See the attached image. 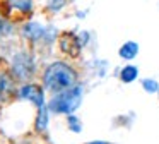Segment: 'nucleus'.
Here are the masks:
<instances>
[{
	"label": "nucleus",
	"instance_id": "obj_9",
	"mask_svg": "<svg viewBox=\"0 0 159 144\" xmlns=\"http://www.w3.org/2000/svg\"><path fill=\"white\" fill-rule=\"evenodd\" d=\"M137 67H134V65H127V67L121 70V81L125 82H132L135 77H137Z\"/></svg>",
	"mask_w": 159,
	"mask_h": 144
},
{
	"label": "nucleus",
	"instance_id": "obj_6",
	"mask_svg": "<svg viewBox=\"0 0 159 144\" xmlns=\"http://www.w3.org/2000/svg\"><path fill=\"white\" fill-rule=\"evenodd\" d=\"M9 7L17 9L21 12H29L31 10V0H7Z\"/></svg>",
	"mask_w": 159,
	"mask_h": 144
},
{
	"label": "nucleus",
	"instance_id": "obj_3",
	"mask_svg": "<svg viewBox=\"0 0 159 144\" xmlns=\"http://www.w3.org/2000/svg\"><path fill=\"white\" fill-rule=\"evenodd\" d=\"M21 96L24 99H29L31 103H34L38 108L45 106V96H43L41 88H38V86H33V84L24 86V88L21 89Z\"/></svg>",
	"mask_w": 159,
	"mask_h": 144
},
{
	"label": "nucleus",
	"instance_id": "obj_7",
	"mask_svg": "<svg viewBox=\"0 0 159 144\" xmlns=\"http://www.w3.org/2000/svg\"><path fill=\"white\" fill-rule=\"evenodd\" d=\"M46 123H48V113H46V108L41 106L39 108V113H38V118H36V130L43 132L46 129Z\"/></svg>",
	"mask_w": 159,
	"mask_h": 144
},
{
	"label": "nucleus",
	"instance_id": "obj_1",
	"mask_svg": "<svg viewBox=\"0 0 159 144\" xmlns=\"http://www.w3.org/2000/svg\"><path fill=\"white\" fill-rule=\"evenodd\" d=\"M75 72L72 67L62 64V62H55L52 64L45 72V86L50 89L52 93H62L67 89L75 86Z\"/></svg>",
	"mask_w": 159,
	"mask_h": 144
},
{
	"label": "nucleus",
	"instance_id": "obj_10",
	"mask_svg": "<svg viewBox=\"0 0 159 144\" xmlns=\"http://www.w3.org/2000/svg\"><path fill=\"white\" fill-rule=\"evenodd\" d=\"M142 86H144V89L147 93H156V91H157V88H159L157 82L152 81V79H145V81L142 82Z\"/></svg>",
	"mask_w": 159,
	"mask_h": 144
},
{
	"label": "nucleus",
	"instance_id": "obj_13",
	"mask_svg": "<svg viewBox=\"0 0 159 144\" xmlns=\"http://www.w3.org/2000/svg\"><path fill=\"white\" fill-rule=\"evenodd\" d=\"M91 144H106V142H91Z\"/></svg>",
	"mask_w": 159,
	"mask_h": 144
},
{
	"label": "nucleus",
	"instance_id": "obj_8",
	"mask_svg": "<svg viewBox=\"0 0 159 144\" xmlns=\"http://www.w3.org/2000/svg\"><path fill=\"white\" fill-rule=\"evenodd\" d=\"M24 34L28 38H33V40H36V38H39L43 34V27H39L38 24H34V22H31V24H28V26L24 27Z\"/></svg>",
	"mask_w": 159,
	"mask_h": 144
},
{
	"label": "nucleus",
	"instance_id": "obj_12",
	"mask_svg": "<svg viewBox=\"0 0 159 144\" xmlns=\"http://www.w3.org/2000/svg\"><path fill=\"white\" fill-rule=\"evenodd\" d=\"M69 125L72 127L74 132H79V130H80V125H79V122H77V118H75V117H72V115L69 117Z\"/></svg>",
	"mask_w": 159,
	"mask_h": 144
},
{
	"label": "nucleus",
	"instance_id": "obj_5",
	"mask_svg": "<svg viewBox=\"0 0 159 144\" xmlns=\"http://www.w3.org/2000/svg\"><path fill=\"white\" fill-rule=\"evenodd\" d=\"M137 51H139V45L134 43V41H128V43H125L123 46L120 48V57L130 60V58H134L135 55H137Z\"/></svg>",
	"mask_w": 159,
	"mask_h": 144
},
{
	"label": "nucleus",
	"instance_id": "obj_11",
	"mask_svg": "<svg viewBox=\"0 0 159 144\" xmlns=\"http://www.w3.org/2000/svg\"><path fill=\"white\" fill-rule=\"evenodd\" d=\"M11 81L5 79L4 75H0V93H5V91H11Z\"/></svg>",
	"mask_w": 159,
	"mask_h": 144
},
{
	"label": "nucleus",
	"instance_id": "obj_4",
	"mask_svg": "<svg viewBox=\"0 0 159 144\" xmlns=\"http://www.w3.org/2000/svg\"><path fill=\"white\" fill-rule=\"evenodd\" d=\"M14 72L17 74V77H29V74L33 72V64L29 60V57L26 55H19L14 62Z\"/></svg>",
	"mask_w": 159,
	"mask_h": 144
},
{
	"label": "nucleus",
	"instance_id": "obj_2",
	"mask_svg": "<svg viewBox=\"0 0 159 144\" xmlns=\"http://www.w3.org/2000/svg\"><path fill=\"white\" fill-rule=\"evenodd\" d=\"M82 99V88L74 86V88L62 91L50 101V110L55 113H72Z\"/></svg>",
	"mask_w": 159,
	"mask_h": 144
}]
</instances>
